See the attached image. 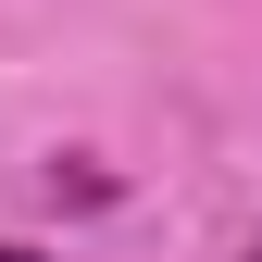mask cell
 Returning a JSON list of instances; mask_svg holds the SVG:
<instances>
[{
  "label": "cell",
  "mask_w": 262,
  "mask_h": 262,
  "mask_svg": "<svg viewBox=\"0 0 262 262\" xmlns=\"http://www.w3.org/2000/svg\"><path fill=\"white\" fill-rule=\"evenodd\" d=\"M0 262H50V250H13V237H0Z\"/></svg>",
  "instance_id": "6da1fadb"
},
{
  "label": "cell",
  "mask_w": 262,
  "mask_h": 262,
  "mask_svg": "<svg viewBox=\"0 0 262 262\" xmlns=\"http://www.w3.org/2000/svg\"><path fill=\"white\" fill-rule=\"evenodd\" d=\"M250 262H262V250H250Z\"/></svg>",
  "instance_id": "7a4b0ae2"
}]
</instances>
